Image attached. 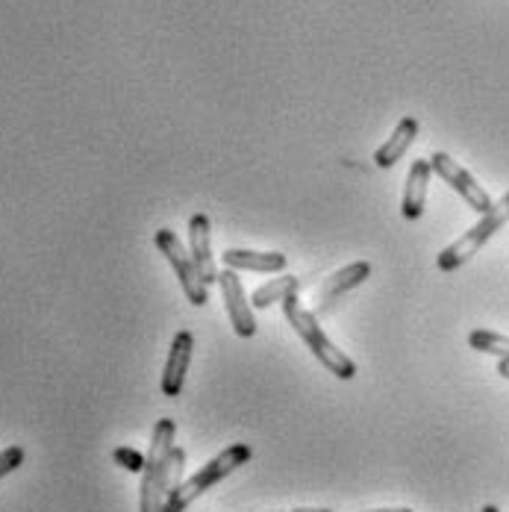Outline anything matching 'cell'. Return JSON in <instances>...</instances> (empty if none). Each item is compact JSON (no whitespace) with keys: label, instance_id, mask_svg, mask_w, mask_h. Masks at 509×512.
Masks as SVG:
<instances>
[{"label":"cell","instance_id":"e0dca14e","mask_svg":"<svg viewBox=\"0 0 509 512\" xmlns=\"http://www.w3.org/2000/svg\"><path fill=\"white\" fill-rule=\"evenodd\" d=\"M24 448L21 445H9V448H3L0 451V477H6V474H12L15 468H21L24 465Z\"/></svg>","mask_w":509,"mask_h":512},{"label":"cell","instance_id":"ffe728a7","mask_svg":"<svg viewBox=\"0 0 509 512\" xmlns=\"http://www.w3.org/2000/svg\"><path fill=\"white\" fill-rule=\"evenodd\" d=\"M289 512H330V510H318V507H301V510H289Z\"/></svg>","mask_w":509,"mask_h":512},{"label":"cell","instance_id":"52a82bcc","mask_svg":"<svg viewBox=\"0 0 509 512\" xmlns=\"http://www.w3.org/2000/svg\"><path fill=\"white\" fill-rule=\"evenodd\" d=\"M218 286H221V295H224V307H227V318H230V324H233V333L242 336V339H254V307L248 304L245 289H242V280L236 277V271H233V268L221 271V274H218Z\"/></svg>","mask_w":509,"mask_h":512},{"label":"cell","instance_id":"277c9868","mask_svg":"<svg viewBox=\"0 0 509 512\" xmlns=\"http://www.w3.org/2000/svg\"><path fill=\"white\" fill-rule=\"evenodd\" d=\"M509 221V192L498 201V204L492 206L474 227H468L462 236H459L454 245H448L442 254H439V259H436V265L442 268V271H457V268H462L471 256L477 254L504 224Z\"/></svg>","mask_w":509,"mask_h":512},{"label":"cell","instance_id":"7a4b0ae2","mask_svg":"<svg viewBox=\"0 0 509 512\" xmlns=\"http://www.w3.org/2000/svg\"><path fill=\"white\" fill-rule=\"evenodd\" d=\"M283 315L292 324V330L301 336V342L312 351V357L318 359L333 377H339V380H354L357 377V362L327 339V333L321 330V324L312 315V309H306L295 295L283 301Z\"/></svg>","mask_w":509,"mask_h":512},{"label":"cell","instance_id":"9c48e42d","mask_svg":"<svg viewBox=\"0 0 509 512\" xmlns=\"http://www.w3.org/2000/svg\"><path fill=\"white\" fill-rule=\"evenodd\" d=\"M192 351H195V336L189 330H180L171 342V351L162 368V395L177 398L186 386V374L192 365Z\"/></svg>","mask_w":509,"mask_h":512},{"label":"cell","instance_id":"6da1fadb","mask_svg":"<svg viewBox=\"0 0 509 512\" xmlns=\"http://www.w3.org/2000/svg\"><path fill=\"white\" fill-rule=\"evenodd\" d=\"M177 424L171 418H159L153 427L151 451L142 471V495H139V512H165V501L174 486H180V468L186 462V451L174 445Z\"/></svg>","mask_w":509,"mask_h":512},{"label":"cell","instance_id":"5b68a950","mask_svg":"<svg viewBox=\"0 0 509 512\" xmlns=\"http://www.w3.org/2000/svg\"><path fill=\"white\" fill-rule=\"evenodd\" d=\"M153 242H156V248L162 251V256L171 262V268H174V274H177V280H180V286H183L189 304L204 307L206 301H209V286L204 283V277H201V271H198L192 254L186 251V245L177 239V233L168 230V227H162V230L153 233Z\"/></svg>","mask_w":509,"mask_h":512},{"label":"cell","instance_id":"4fadbf2b","mask_svg":"<svg viewBox=\"0 0 509 512\" xmlns=\"http://www.w3.org/2000/svg\"><path fill=\"white\" fill-rule=\"evenodd\" d=\"M415 136H418V118H412V115L401 118L398 127L392 130V136L374 151V165H377V168H392V165L412 148Z\"/></svg>","mask_w":509,"mask_h":512},{"label":"cell","instance_id":"30bf717a","mask_svg":"<svg viewBox=\"0 0 509 512\" xmlns=\"http://www.w3.org/2000/svg\"><path fill=\"white\" fill-rule=\"evenodd\" d=\"M189 254L195 259L206 286L218 283V268H215V254H212V227L204 212L192 215L189 221Z\"/></svg>","mask_w":509,"mask_h":512},{"label":"cell","instance_id":"ac0fdd59","mask_svg":"<svg viewBox=\"0 0 509 512\" xmlns=\"http://www.w3.org/2000/svg\"><path fill=\"white\" fill-rule=\"evenodd\" d=\"M498 374L509 380V357H501V362H498Z\"/></svg>","mask_w":509,"mask_h":512},{"label":"cell","instance_id":"d6986e66","mask_svg":"<svg viewBox=\"0 0 509 512\" xmlns=\"http://www.w3.org/2000/svg\"><path fill=\"white\" fill-rule=\"evenodd\" d=\"M368 512H412L409 507H392V510H368Z\"/></svg>","mask_w":509,"mask_h":512},{"label":"cell","instance_id":"ba28073f","mask_svg":"<svg viewBox=\"0 0 509 512\" xmlns=\"http://www.w3.org/2000/svg\"><path fill=\"white\" fill-rule=\"evenodd\" d=\"M368 277H371V265H368V262H351V265L339 268L336 274H330V277L318 286V292H315V298H312V315H315V318L324 315V312L333 307L342 295H348L351 289L362 286Z\"/></svg>","mask_w":509,"mask_h":512},{"label":"cell","instance_id":"3957f363","mask_svg":"<svg viewBox=\"0 0 509 512\" xmlns=\"http://www.w3.org/2000/svg\"><path fill=\"white\" fill-rule=\"evenodd\" d=\"M254 457L251 445H230L227 451H221L215 460H209L201 465L192 477H186L180 486L171 489L168 501H165V512H183L189 504H195L204 492H209L215 483H221L224 477H230L236 468H242L245 462Z\"/></svg>","mask_w":509,"mask_h":512},{"label":"cell","instance_id":"5bb4252c","mask_svg":"<svg viewBox=\"0 0 509 512\" xmlns=\"http://www.w3.org/2000/svg\"><path fill=\"white\" fill-rule=\"evenodd\" d=\"M298 292H301V280L292 277V274H280L277 280H268L265 286L256 289L251 304H254L256 309H268L274 307V304H283L286 298H292V295H298Z\"/></svg>","mask_w":509,"mask_h":512},{"label":"cell","instance_id":"8fae6325","mask_svg":"<svg viewBox=\"0 0 509 512\" xmlns=\"http://www.w3.org/2000/svg\"><path fill=\"white\" fill-rule=\"evenodd\" d=\"M430 174H433L430 159H418V162H412V168H409V174H407V186H404V201H401V215H404L407 221H418V218L424 215Z\"/></svg>","mask_w":509,"mask_h":512},{"label":"cell","instance_id":"7c38bea8","mask_svg":"<svg viewBox=\"0 0 509 512\" xmlns=\"http://www.w3.org/2000/svg\"><path fill=\"white\" fill-rule=\"evenodd\" d=\"M224 265L233 268V271H256V274H280L286 268V256L277 254V251H239V248H230L224 251Z\"/></svg>","mask_w":509,"mask_h":512},{"label":"cell","instance_id":"44dd1931","mask_svg":"<svg viewBox=\"0 0 509 512\" xmlns=\"http://www.w3.org/2000/svg\"><path fill=\"white\" fill-rule=\"evenodd\" d=\"M483 512H501V510H498V507H492V504H486V507H483Z\"/></svg>","mask_w":509,"mask_h":512},{"label":"cell","instance_id":"9a60e30c","mask_svg":"<svg viewBox=\"0 0 509 512\" xmlns=\"http://www.w3.org/2000/svg\"><path fill=\"white\" fill-rule=\"evenodd\" d=\"M468 345L474 351H483V354H492V357H509V336H504V333L471 330L468 333Z\"/></svg>","mask_w":509,"mask_h":512},{"label":"cell","instance_id":"2e32d148","mask_svg":"<svg viewBox=\"0 0 509 512\" xmlns=\"http://www.w3.org/2000/svg\"><path fill=\"white\" fill-rule=\"evenodd\" d=\"M112 460L118 462L124 471H130V474H142L148 457H142V454L133 451V448H115V451H112Z\"/></svg>","mask_w":509,"mask_h":512},{"label":"cell","instance_id":"8992f818","mask_svg":"<svg viewBox=\"0 0 509 512\" xmlns=\"http://www.w3.org/2000/svg\"><path fill=\"white\" fill-rule=\"evenodd\" d=\"M430 165H433V171L457 192L459 198L465 201V204L471 206L474 212H480V215H486L489 209H492V198L486 195V189L459 165L454 156H448L445 151H439V154H433V159H430Z\"/></svg>","mask_w":509,"mask_h":512}]
</instances>
